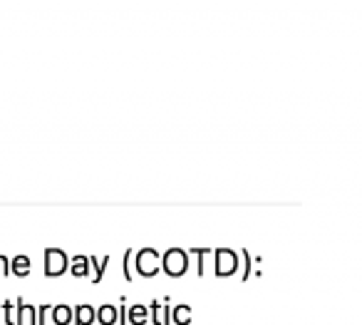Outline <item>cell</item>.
Listing matches in <instances>:
<instances>
[{"mask_svg":"<svg viewBox=\"0 0 362 325\" xmlns=\"http://www.w3.org/2000/svg\"><path fill=\"white\" fill-rule=\"evenodd\" d=\"M132 266L137 268V273H139V276H144V278L156 276V273L161 271V256H159V251L152 249V246H147V249L134 251V258H132Z\"/></svg>","mask_w":362,"mask_h":325,"instance_id":"obj_1","label":"cell"},{"mask_svg":"<svg viewBox=\"0 0 362 325\" xmlns=\"http://www.w3.org/2000/svg\"><path fill=\"white\" fill-rule=\"evenodd\" d=\"M161 268L172 278L184 276V273L189 271V254H186V249L172 246L169 251H164V256H161Z\"/></svg>","mask_w":362,"mask_h":325,"instance_id":"obj_2","label":"cell"},{"mask_svg":"<svg viewBox=\"0 0 362 325\" xmlns=\"http://www.w3.org/2000/svg\"><path fill=\"white\" fill-rule=\"evenodd\" d=\"M211 256H214V271L216 276H231V273H236L238 268V254L233 249H214L211 251Z\"/></svg>","mask_w":362,"mask_h":325,"instance_id":"obj_3","label":"cell"},{"mask_svg":"<svg viewBox=\"0 0 362 325\" xmlns=\"http://www.w3.org/2000/svg\"><path fill=\"white\" fill-rule=\"evenodd\" d=\"M70 268V256L62 249H45V276H62Z\"/></svg>","mask_w":362,"mask_h":325,"instance_id":"obj_4","label":"cell"},{"mask_svg":"<svg viewBox=\"0 0 362 325\" xmlns=\"http://www.w3.org/2000/svg\"><path fill=\"white\" fill-rule=\"evenodd\" d=\"M169 303H172V298H169V296H164V303L154 298V301L147 306L149 320H152L154 325H169V323H172V320H169V313H172V306H169Z\"/></svg>","mask_w":362,"mask_h":325,"instance_id":"obj_5","label":"cell"},{"mask_svg":"<svg viewBox=\"0 0 362 325\" xmlns=\"http://www.w3.org/2000/svg\"><path fill=\"white\" fill-rule=\"evenodd\" d=\"M15 315H18V325L20 323L37 325V308L35 306H28L23 298H15Z\"/></svg>","mask_w":362,"mask_h":325,"instance_id":"obj_6","label":"cell"},{"mask_svg":"<svg viewBox=\"0 0 362 325\" xmlns=\"http://www.w3.org/2000/svg\"><path fill=\"white\" fill-rule=\"evenodd\" d=\"M95 323V308L89 303H80L72 308V325H92Z\"/></svg>","mask_w":362,"mask_h":325,"instance_id":"obj_7","label":"cell"},{"mask_svg":"<svg viewBox=\"0 0 362 325\" xmlns=\"http://www.w3.org/2000/svg\"><path fill=\"white\" fill-rule=\"evenodd\" d=\"M127 323L129 325H147L149 323V310L144 303H134L127 308Z\"/></svg>","mask_w":362,"mask_h":325,"instance_id":"obj_8","label":"cell"},{"mask_svg":"<svg viewBox=\"0 0 362 325\" xmlns=\"http://www.w3.org/2000/svg\"><path fill=\"white\" fill-rule=\"evenodd\" d=\"M95 323H100V325H114L117 323V306L105 303V306L95 308Z\"/></svg>","mask_w":362,"mask_h":325,"instance_id":"obj_9","label":"cell"},{"mask_svg":"<svg viewBox=\"0 0 362 325\" xmlns=\"http://www.w3.org/2000/svg\"><path fill=\"white\" fill-rule=\"evenodd\" d=\"M30 271H33V261H30V256L20 254V256H15V258H10V273L12 276L25 278Z\"/></svg>","mask_w":362,"mask_h":325,"instance_id":"obj_10","label":"cell"},{"mask_svg":"<svg viewBox=\"0 0 362 325\" xmlns=\"http://www.w3.org/2000/svg\"><path fill=\"white\" fill-rule=\"evenodd\" d=\"M50 315H53L55 325H72V306H67V303L53 306L50 308Z\"/></svg>","mask_w":362,"mask_h":325,"instance_id":"obj_11","label":"cell"},{"mask_svg":"<svg viewBox=\"0 0 362 325\" xmlns=\"http://www.w3.org/2000/svg\"><path fill=\"white\" fill-rule=\"evenodd\" d=\"M109 266V256L105 258H97V256H89V271H92V283H100L105 278V271Z\"/></svg>","mask_w":362,"mask_h":325,"instance_id":"obj_12","label":"cell"},{"mask_svg":"<svg viewBox=\"0 0 362 325\" xmlns=\"http://www.w3.org/2000/svg\"><path fill=\"white\" fill-rule=\"evenodd\" d=\"M70 273L72 276H89V256H72L70 258Z\"/></svg>","mask_w":362,"mask_h":325,"instance_id":"obj_13","label":"cell"},{"mask_svg":"<svg viewBox=\"0 0 362 325\" xmlns=\"http://www.w3.org/2000/svg\"><path fill=\"white\" fill-rule=\"evenodd\" d=\"M169 320L177 325H189L191 323V306H174L172 308V313H169Z\"/></svg>","mask_w":362,"mask_h":325,"instance_id":"obj_14","label":"cell"},{"mask_svg":"<svg viewBox=\"0 0 362 325\" xmlns=\"http://www.w3.org/2000/svg\"><path fill=\"white\" fill-rule=\"evenodd\" d=\"M132 258H134V249L125 251V258H122V271H125V281H134L132 278Z\"/></svg>","mask_w":362,"mask_h":325,"instance_id":"obj_15","label":"cell"},{"mask_svg":"<svg viewBox=\"0 0 362 325\" xmlns=\"http://www.w3.org/2000/svg\"><path fill=\"white\" fill-rule=\"evenodd\" d=\"M3 313H6V323L8 325H18V315H15V303H10V301L3 303Z\"/></svg>","mask_w":362,"mask_h":325,"instance_id":"obj_16","label":"cell"},{"mask_svg":"<svg viewBox=\"0 0 362 325\" xmlns=\"http://www.w3.org/2000/svg\"><path fill=\"white\" fill-rule=\"evenodd\" d=\"M238 256L244 258V276H241V278H244V281H248V278H251V266H253V256H251L246 249L241 251V254H238Z\"/></svg>","mask_w":362,"mask_h":325,"instance_id":"obj_17","label":"cell"},{"mask_svg":"<svg viewBox=\"0 0 362 325\" xmlns=\"http://www.w3.org/2000/svg\"><path fill=\"white\" fill-rule=\"evenodd\" d=\"M189 256H199V276H203V256L211 254V249H189Z\"/></svg>","mask_w":362,"mask_h":325,"instance_id":"obj_18","label":"cell"},{"mask_svg":"<svg viewBox=\"0 0 362 325\" xmlns=\"http://www.w3.org/2000/svg\"><path fill=\"white\" fill-rule=\"evenodd\" d=\"M117 323H119V325H127V301H125V296L119 298V308H117Z\"/></svg>","mask_w":362,"mask_h":325,"instance_id":"obj_19","label":"cell"},{"mask_svg":"<svg viewBox=\"0 0 362 325\" xmlns=\"http://www.w3.org/2000/svg\"><path fill=\"white\" fill-rule=\"evenodd\" d=\"M50 303H42V306H37V325H45V315L50 313Z\"/></svg>","mask_w":362,"mask_h":325,"instance_id":"obj_20","label":"cell"},{"mask_svg":"<svg viewBox=\"0 0 362 325\" xmlns=\"http://www.w3.org/2000/svg\"><path fill=\"white\" fill-rule=\"evenodd\" d=\"M3 273H10V258L8 256H0V276Z\"/></svg>","mask_w":362,"mask_h":325,"instance_id":"obj_21","label":"cell"}]
</instances>
